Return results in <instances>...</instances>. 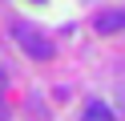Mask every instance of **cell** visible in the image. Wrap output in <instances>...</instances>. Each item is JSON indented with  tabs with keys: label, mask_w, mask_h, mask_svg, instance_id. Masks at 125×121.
<instances>
[{
	"label": "cell",
	"mask_w": 125,
	"mask_h": 121,
	"mask_svg": "<svg viewBox=\"0 0 125 121\" xmlns=\"http://www.w3.org/2000/svg\"><path fill=\"white\" fill-rule=\"evenodd\" d=\"M0 93H4V73H0Z\"/></svg>",
	"instance_id": "4"
},
{
	"label": "cell",
	"mask_w": 125,
	"mask_h": 121,
	"mask_svg": "<svg viewBox=\"0 0 125 121\" xmlns=\"http://www.w3.org/2000/svg\"><path fill=\"white\" fill-rule=\"evenodd\" d=\"M36 4H44V0H36Z\"/></svg>",
	"instance_id": "5"
},
{
	"label": "cell",
	"mask_w": 125,
	"mask_h": 121,
	"mask_svg": "<svg viewBox=\"0 0 125 121\" xmlns=\"http://www.w3.org/2000/svg\"><path fill=\"white\" fill-rule=\"evenodd\" d=\"M81 121H113V109H109V105H101V101H93L89 109H85Z\"/></svg>",
	"instance_id": "3"
},
{
	"label": "cell",
	"mask_w": 125,
	"mask_h": 121,
	"mask_svg": "<svg viewBox=\"0 0 125 121\" xmlns=\"http://www.w3.org/2000/svg\"><path fill=\"white\" fill-rule=\"evenodd\" d=\"M125 28V8H109V12L97 16V32L101 36H109V32H121Z\"/></svg>",
	"instance_id": "2"
},
{
	"label": "cell",
	"mask_w": 125,
	"mask_h": 121,
	"mask_svg": "<svg viewBox=\"0 0 125 121\" xmlns=\"http://www.w3.org/2000/svg\"><path fill=\"white\" fill-rule=\"evenodd\" d=\"M12 36H16V44L24 48L28 56H36V61H49V56H52V40L41 36L28 20H16V24H12Z\"/></svg>",
	"instance_id": "1"
}]
</instances>
